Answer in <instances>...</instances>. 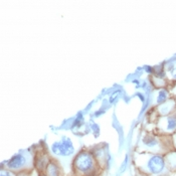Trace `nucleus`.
<instances>
[{
	"label": "nucleus",
	"mask_w": 176,
	"mask_h": 176,
	"mask_svg": "<svg viewBox=\"0 0 176 176\" xmlns=\"http://www.w3.org/2000/svg\"><path fill=\"white\" fill-rule=\"evenodd\" d=\"M166 99H167V93H166V91H164V90H161L158 94V97H157V103L163 104L166 101Z\"/></svg>",
	"instance_id": "obj_8"
},
{
	"label": "nucleus",
	"mask_w": 176,
	"mask_h": 176,
	"mask_svg": "<svg viewBox=\"0 0 176 176\" xmlns=\"http://www.w3.org/2000/svg\"><path fill=\"white\" fill-rule=\"evenodd\" d=\"M27 163H28L27 157L22 152H19V153L14 154L11 158H9L5 162V165L8 170L19 171L22 170L23 168H25Z\"/></svg>",
	"instance_id": "obj_4"
},
{
	"label": "nucleus",
	"mask_w": 176,
	"mask_h": 176,
	"mask_svg": "<svg viewBox=\"0 0 176 176\" xmlns=\"http://www.w3.org/2000/svg\"><path fill=\"white\" fill-rule=\"evenodd\" d=\"M0 176H13V174L9 170H5L4 168H2L1 169V173H0Z\"/></svg>",
	"instance_id": "obj_11"
},
{
	"label": "nucleus",
	"mask_w": 176,
	"mask_h": 176,
	"mask_svg": "<svg viewBox=\"0 0 176 176\" xmlns=\"http://www.w3.org/2000/svg\"><path fill=\"white\" fill-rule=\"evenodd\" d=\"M45 174L47 176H60V170L59 165L55 162H54V161H50L45 169Z\"/></svg>",
	"instance_id": "obj_5"
},
{
	"label": "nucleus",
	"mask_w": 176,
	"mask_h": 176,
	"mask_svg": "<svg viewBox=\"0 0 176 176\" xmlns=\"http://www.w3.org/2000/svg\"><path fill=\"white\" fill-rule=\"evenodd\" d=\"M120 95V91H116L115 93L112 94V96L110 97V100H109V102H110L111 104H113L114 102L116 101V99L118 98V96Z\"/></svg>",
	"instance_id": "obj_10"
},
{
	"label": "nucleus",
	"mask_w": 176,
	"mask_h": 176,
	"mask_svg": "<svg viewBox=\"0 0 176 176\" xmlns=\"http://www.w3.org/2000/svg\"><path fill=\"white\" fill-rule=\"evenodd\" d=\"M74 169L78 173L83 174L84 176H96V159L94 155L89 151H80L75 157L73 162Z\"/></svg>",
	"instance_id": "obj_1"
},
{
	"label": "nucleus",
	"mask_w": 176,
	"mask_h": 176,
	"mask_svg": "<svg viewBox=\"0 0 176 176\" xmlns=\"http://www.w3.org/2000/svg\"><path fill=\"white\" fill-rule=\"evenodd\" d=\"M176 128V118L174 117H169L167 118V126H166V129L167 130H174Z\"/></svg>",
	"instance_id": "obj_7"
},
{
	"label": "nucleus",
	"mask_w": 176,
	"mask_h": 176,
	"mask_svg": "<svg viewBox=\"0 0 176 176\" xmlns=\"http://www.w3.org/2000/svg\"><path fill=\"white\" fill-rule=\"evenodd\" d=\"M143 144L149 147V148H153V147L158 145V141L153 136H146L143 138Z\"/></svg>",
	"instance_id": "obj_6"
},
{
	"label": "nucleus",
	"mask_w": 176,
	"mask_h": 176,
	"mask_svg": "<svg viewBox=\"0 0 176 176\" xmlns=\"http://www.w3.org/2000/svg\"><path fill=\"white\" fill-rule=\"evenodd\" d=\"M51 152L58 156L69 157L75 153V147L70 138L63 137L60 141L51 145Z\"/></svg>",
	"instance_id": "obj_2"
},
{
	"label": "nucleus",
	"mask_w": 176,
	"mask_h": 176,
	"mask_svg": "<svg viewBox=\"0 0 176 176\" xmlns=\"http://www.w3.org/2000/svg\"><path fill=\"white\" fill-rule=\"evenodd\" d=\"M39 176H47V175H46V174H45V173H44V174H40V175H39Z\"/></svg>",
	"instance_id": "obj_13"
},
{
	"label": "nucleus",
	"mask_w": 176,
	"mask_h": 176,
	"mask_svg": "<svg viewBox=\"0 0 176 176\" xmlns=\"http://www.w3.org/2000/svg\"><path fill=\"white\" fill-rule=\"evenodd\" d=\"M128 163H129V155L127 154V155L125 156V159H124V161H123V163L121 164L120 169H119V173L122 174V173L125 172L126 169H127V167H128Z\"/></svg>",
	"instance_id": "obj_9"
},
{
	"label": "nucleus",
	"mask_w": 176,
	"mask_h": 176,
	"mask_svg": "<svg viewBox=\"0 0 176 176\" xmlns=\"http://www.w3.org/2000/svg\"><path fill=\"white\" fill-rule=\"evenodd\" d=\"M172 75H173V78L176 79V68L173 70V72H172Z\"/></svg>",
	"instance_id": "obj_12"
},
{
	"label": "nucleus",
	"mask_w": 176,
	"mask_h": 176,
	"mask_svg": "<svg viewBox=\"0 0 176 176\" xmlns=\"http://www.w3.org/2000/svg\"><path fill=\"white\" fill-rule=\"evenodd\" d=\"M165 165L166 163L163 156L154 154L151 155L148 158L144 169L148 171V173L151 175H159L164 171Z\"/></svg>",
	"instance_id": "obj_3"
}]
</instances>
